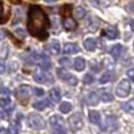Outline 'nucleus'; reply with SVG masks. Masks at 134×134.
Wrapping results in <instances>:
<instances>
[{
	"label": "nucleus",
	"mask_w": 134,
	"mask_h": 134,
	"mask_svg": "<svg viewBox=\"0 0 134 134\" xmlns=\"http://www.w3.org/2000/svg\"><path fill=\"white\" fill-rule=\"evenodd\" d=\"M127 76L131 79V80L134 81V68H130L127 71Z\"/></svg>",
	"instance_id": "c9c22d12"
},
{
	"label": "nucleus",
	"mask_w": 134,
	"mask_h": 134,
	"mask_svg": "<svg viewBox=\"0 0 134 134\" xmlns=\"http://www.w3.org/2000/svg\"><path fill=\"white\" fill-rule=\"evenodd\" d=\"M2 11H4V8H2V2L0 1V24L5 23V21L7 20V18H4V16H2Z\"/></svg>",
	"instance_id": "f704fd0d"
},
{
	"label": "nucleus",
	"mask_w": 134,
	"mask_h": 134,
	"mask_svg": "<svg viewBox=\"0 0 134 134\" xmlns=\"http://www.w3.org/2000/svg\"><path fill=\"white\" fill-rule=\"evenodd\" d=\"M131 93V82L128 80H122L116 87V95L120 98H126Z\"/></svg>",
	"instance_id": "423d86ee"
},
{
	"label": "nucleus",
	"mask_w": 134,
	"mask_h": 134,
	"mask_svg": "<svg viewBox=\"0 0 134 134\" xmlns=\"http://www.w3.org/2000/svg\"><path fill=\"white\" fill-rule=\"evenodd\" d=\"M98 102H99V97H98V94L95 92H92L90 95H88V104L94 106V105H97Z\"/></svg>",
	"instance_id": "b1692460"
},
{
	"label": "nucleus",
	"mask_w": 134,
	"mask_h": 134,
	"mask_svg": "<svg viewBox=\"0 0 134 134\" xmlns=\"http://www.w3.org/2000/svg\"><path fill=\"white\" fill-rule=\"evenodd\" d=\"M69 126H71L72 131L76 132L80 131L83 127V120H82V115L80 113H74L73 115L69 118Z\"/></svg>",
	"instance_id": "39448f33"
},
{
	"label": "nucleus",
	"mask_w": 134,
	"mask_h": 134,
	"mask_svg": "<svg viewBox=\"0 0 134 134\" xmlns=\"http://www.w3.org/2000/svg\"><path fill=\"white\" fill-rule=\"evenodd\" d=\"M121 51H122V47H121L120 45H115V46H113L111 49V55L116 60V59H119V57L121 55Z\"/></svg>",
	"instance_id": "412c9836"
},
{
	"label": "nucleus",
	"mask_w": 134,
	"mask_h": 134,
	"mask_svg": "<svg viewBox=\"0 0 134 134\" xmlns=\"http://www.w3.org/2000/svg\"><path fill=\"white\" fill-rule=\"evenodd\" d=\"M49 27V21L44 9L38 5H32L28 9L27 30L31 35L38 39H46L48 37L47 28Z\"/></svg>",
	"instance_id": "f257e3e1"
},
{
	"label": "nucleus",
	"mask_w": 134,
	"mask_h": 134,
	"mask_svg": "<svg viewBox=\"0 0 134 134\" xmlns=\"http://www.w3.org/2000/svg\"><path fill=\"white\" fill-rule=\"evenodd\" d=\"M11 104V99H9L8 97L7 98H2L1 100H0V105H1V107H6V106H8V105Z\"/></svg>",
	"instance_id": "2f4dec72"
},
{
	"label": "nucleus",
	"mask_w": 134,
	"mask_h": 134,
	"mask_svg": "<svg viewBox=\"0 0 134 134\" xmlns=\"http://www.w3.org/2000/svg\"><path fill=\"white\" fill-rule=\"evenodd\" d=\"M33 93V88L28 85H21L18 90V97L20 99H27L32 95Z\"/></svg>",
	"instance_id": "6e6552de"
},
{
	"label": "nucleus",
	"mask_w": 134,
	"mask_h": 134,
	"mask_svg": "<svg viewBox=\"0 0 134 134\" xmlns=\"http://www.w3.org/2000/svg\"><path fill=\"white\" fill-rule=\"evenodd\" d=\"M27 122H28V126L31 128H33V130H42L45 127L44 119L40 115H38V114H30L27 119Z\"/></svg>",
	"instance_id": "7ed1b4c3"
},
{
	"label": "nucleus",
	"mask_w": 134,
	"mask_h": 134,
	"mask_svg": "<svg viewBox=\"0 0 134 134\" xmlns=\"http://www.w3.org/2000/svg\"><path fill=\"white\" fill-rule=\"evenodd\" d=\"M60 98H61V93L59 91V88H52L49 91V99L53 104H57V102L60 101Z\"/></svg>",
	"instance_id": "f8f14e48"
},
{
	"label": "nucleus",
	"mask_w": 134,
	"mask_h": 134,
	"mask_svg": "<svg viewBox=\"0 0 134 134\" xmlns=\"http://www.w3.org/2000/svg\"><path fill=\"white\" fill-rule=\"evenodd\" d=\"M49 124H51L52 131L55 134H66L65 120L60 115H57V114L52 115L49 118Z\"/></svg>",
	"instance_id": "f03ea898"
},
{
	"label": "nucleus",
	"mask_w": 134,
	"mask_h": 134,
	"mask_svg": "<svg viewBox=\"0 0 134 134\" xmlns=\"http://www.w3.org/2000/svg\"><path fill=\"white\" fill-rule=\"evenodd\" d=\"M5 72V64L2 61H0V74H2Z\"/></svg>",
	"instance_id": "58836bf2"
},
{
	"label": "nucleus",
	"mask_w": 134,
	"mask_h": 134,
	"mask_svg": "<svg viewBox=\"0 0 134 134\" xmlns=\"http://www.w3.org/2000/svg\"><path fill=\"white\" fill-rule=\"evenodd\" d=\"M33 78H34V80L37 81V82H39V83H44V82H46V80H47L46 73H45L42 69H40V68H38V69H35L34 71Z\"/></svg>",
	"instance_id": "1a4fd4ad"
},
{
	"label": "nucleus",
	"mask_w": 134,
	"mask_h": 134,
	"mask_svg": "<svg viewBox=\"0 0 134 134\" xmlns=\"http://www.w3.org/2000/svg\"><path fill=\"white\" fill-rule=\"evenodd\" d=\"M34 94L40 97V95L44 94V90H41V88H34Z\"/></svg>",
	"instance_id": "4c0bfd02"
},
{
	"label": "nucleus",
	"mask_w": 134,
	"mask_h": 134,
	"mask_svg": "<svg viewBox=\"0 0 134 134\" xmlns=\"http://www.w3.org/2000/svg\"><path fill=\"white\" fill-rule=\"evenodd\" d=\"M79 52V47L75 44H66L64 46V53L66 54H75Z\"/></svg>",
	"instance_id": "2eb2a0df"
},
{
	"label": "nucleus",
	"mask_w": 134,
	"mask_h": 134,
	"mask_svg": "<svg viewBox=\"0 0 134 134\" xmlns=\"http://www.w3.org/2000/svg\"><path fill=\"white\" fill-rule=\"evenodd\" d=\"M48 51L51 52L52 54H54V55L58 54L59 52H60V44H59L57 40H53V41L48 45Z\"/></svg>",
	"instance_id": "a211bd4d"
},
{
	"label": "nucleus",
	"mask_w": 134,
	"mask_h": 134,
	"mask_svg": "<svg viewBox=\"0 0 134 134\" xmlns=\"http://www.w3.org/2000/svg\"><path fill=\"white\" fill-rule=\"evenodd\" d=\"M0 93H1L2 95H7V97H8V95H9V93H11V92H9V90H8V88L1 87V88H0Z\"/></svg>",
	"instance_id": "e433bc0d"
},
{
	"label": "nucleus",
	"mask_w": 134,
	"mask_h": 134,
	"mask_svg": "<svg viewBox=\"0 0 134 134\" xmlns=\"http://www.w3.org/2000/svg\"><path fill=\"white\" fill-rule=\"evenodd\" d=\"M2 38H4V35H2V33H1V32H0V40H1Z\"/></svg>",
	"instance_id": "79ce46f5"
},
{
	"label": "nucleus",
	"mask_w": 134,
	"mask_h": 134,
	"mask_svg": "<svg viewBox=\"0 0 134 134\" xmlns=\"http://www.w3.org/2000/svg\"><path fill=\"white\" fill-rule=\"evenodd\" d=\"M83 46H85V48L87 49V51H94L95 48H97V41H95V39H93V38H88V39L85 40V42H83Z\"/></svg>",
	"instance_id": "dca6fc26"
},
{
	"label": "nucleus",
	"mask_w": 134,
	"mask_h": 134,
	"mask_svg": "<svg viewBox=\"0 0 134 134\" xmlns=\"http://www.w3.org/2000/svg\"><path fill=\"white\" fill-rule=\"evenodd\" d=\"M101 99L104 102H112L113 101V95L111 93H105V94L101 95Z\"/></svg>",
	"instance_id": "c85d7f7f"
},
{
	"label": "nucleus",
	"mask_w": 134,
	"mask_h": 134,
	"mask_svg": "<svg viewBox=\"0 0 134 134\" xmlns=\"http://www.w3.org/2000/svg\"><path fill=\"white\" fill-rule=\"evenodd\" d=\"M74 15H75L76 19H83L86 15V9L81 6L76 7V8L74 9Z\"/></svg>",
	"instance_id": "5701e85b"
},
{
	"label": "nucleus",
	"mask_w": 134,
	"mask_h": 134,
	"mask_svg": "<svg viewBox=\"0 0 134 134\" xmlns=\"http://www.w3.org/2000/svg\"><path fill=\"white\" fill-rule=\"evenodd\" d=\"M92 4H94V6L99 7V6H107L108 5V0H90Z\"/></svg>",
	"instance_id": "a878e982"
},
{
	"label": "nucleus",
	"mask_w": 134,
	"mask_h": 134,
	"mask_svg": "<svg viewBox=\"0 0 134 134\" xmlns=\"http://www.w3.org/2000/svg\"><path fill=\"white\" fill-rule=\"evenodd\" d=\"M122 109L126 113H134V100L122 104Z\"/></svg>",
	"instance_id": "4be33fe9"
},
{
	"label": "nucleus",
	"mask_w": 134,
	"mask_h": 134,
	"mask_svg": "<svg viewBox=\"0 0 134 134\" xmlns=\"http://www.w3.org/2000/svg\"><path fill=\"white\" fill-rule=\"evenodd\" d=\"M18 116L19 118L9 125V127H8L9 134H19V131H20V124H19V121H20V119H21V114H19Z\"/></svg>",
	"instance_id": "9d476101"
},
{
	"label": "nucleus",
	"mask_w": 134,
	"mask_h": 134,
	"mask_svg": "<svg viewBox=\"0 0 134 134\" xmlns=\"http://www.w3.org/2000/svg\"><path fill=\"white\" fill-rule=\"evenodd\" d=\"M71 12H72V6L71 5H65V6L63 7V9H61V13H63V15L65 16V18L71 14Z\"/></svg>",
	"instance_id": "bb28decb"
},
{
	"label": "nucleus",
	"mask_w": 134,
	"mask_h": 134,
	"mask_svg": "<svg viewBox=\"0 0 134 134\" xmlns=\"http://www.w3.org/2000/svg\"><path fill=\"white\" fill-rule=\"evenodd\" d=\"M0 86H1V79H0Z\"/></svg>",
	"instance_id": "c03bdc74"
},
{
	"label": "nucleus",
	"mask_w": 134,
	"mask_h": 134,
	"mask_svg": "<svg viewBox=\"0 0 134 134\" xmlns=\"http://www.w3.org/2000/svg\"><path fill=\"white\" fill-rule=\"evenodd\" d=\"M58 76L61 79V80L66 81L68 85L75 86L76 83H78V79H76V76L72 75L71 73H67V72L63 71V69H58Z\"/></svg>",
	"instance_id": "0eeeda50"
},
{
	"label": "nucleus",
	"mask_w": 134,
	"mask_h": 134,
	"mask_svg": "<svg viewBox=\"0 0 134 134\" xmlns=\"http://www.w3.org/2000/svg\"><path fill=\"white\" fill-rule=\"evenodd\" d=\"M0 134H6V130L5 128H0Z\"/></svg>",
	"instance_id": "ea45409f"
},
{
	"label": "nucleus",
	"mask_w": 134,
	"mask_h": 134,
	"mask_svg": "<svg viewBox=\"0 0 134 134\" xmlns=\"http://www.w3.org/2000/svg\"><path fill=\"white\" fill-rule=\"evenodd\" d=\"M45 1H48V2H51V1H55V0H45Z\"/></svg>",
	"instance_id": "37998d69"
},
{
	"label": "nucleus",
	"mask_w": 134,
	"mask_h": 134,
	"mask_svg": "<svg viewBox=\"0 0 134 134\" xmlns=\"http://www.w3.org/2000/svg\"><path fill=\"white\" fill-rule=\"evenodd\" d=\"M74 67H75L76 71H83L86 67V61L83 58H76L75 60H74Z\"/></svg>",
	"instance_id": "6ab92c4d"
},
{
	"label": "nucleus",
	"mask_w": 134,
	"mask_h": 134,
	"mask_svg": "<svg viewBox=\"0 0 134 134\" xmlns=\"http://www.w3.org/2000/svg\"><path fill=\"white\" fill-rule=\"evenodd\" d=\"M15 35L19 38H21V39H24V38L26 37V34L24 33L23 30H20V28H18V30H15Z\"/></svg>",
	"instance_id": "72a5a7b5"
},
{
	"label": "nucleus",
	"mask_w": 134,
	"mask_h": 134,
	"mask_svg": "<svg viewBox=\"0 0 134 134\" xmlns=\"http://www.w3.org/2000/svg\"><path fill=\"white\" fill-rule=\"evenodd\" d=\"M93 81H94V76L91 75V74H86V75L83 76V82L87 83V85L93 83Z\"/></svg>",
	"instance_id": "7c9ffc66"
},
{
	"label": "nucleus",
	"mask_w": 134,
	"mask_h": 134,
	"mask_svg": "<svg viewBox=\"0 0 134 134\" xmlns=\"http://www.w3.org/2000/svg\"><path fill=\"white\" fill-rule=\"evenodd\" d=\"M59 109H60V112L64 114L69 113L72 109V105L69 104V102H63V104L60 105V107H59Z\"/></svg>",
	"instance_id": "393cba45"
},
{
	"label": "nucleus",
	"mask_w": 134,
	"mask_h": 134,
	"mask_svg": "<svg viewBox=\"0 0 134 134\" xmlns=\"http://www.w3.org/2000/svg\"><path fill=\"white\" fill-rule=\"evenodd\" d=\"M111 80V74L109 73H105L104 75L101 76V78H100V83H102V85H104V83H107L108 82V81Z\"/></svg>",
	"instance_id": "c756f323"
},
{
	"label": "nucleus",
	"mask_w": 134,
	"mask_h": 134,
	"mask_svg": "<svg viewBox=\"0 0 134 134\" xmlns=\"http://www.w3.org/2000/svg\"><path fill=\"white\" fill-rule=\"evenodd\" d=\"M131 28L134 31V20L133 21H131Z\"/></svg>",
	"instance_id": "a19ab883"
},
{
	"label": "nucleus",
	"mask_w": 134,
	"mask_h": 134,
	"mask_svg": "<svg viewBox=\"0 0 134 134\" xmlns=\"http://www.w3.org/2000/svg\"><path fill=\"white\" fill-rule=\"evenodd\" d=\"M48 105H49V100L44 99V100H40V101H38V102H34L33 108L38 109V111H42V109H45L46 107H48Z\"/></svg>",
	"instance_id": "f3484780"
},
{
	"label": "nucleus",
	"mask_w": 134,
	"mask_h": 134,
	"mask_svg": "<svg viewBox=\"0 0 134 134\" xmlns=\"http://www.w3.org/2000/svg\"><path fill=\"white\" fill-rule=\"evenodd\" d=\"M11 113H12V108H5L4 111L1 112L0 116H1V119H4V120H7V119L9 118V115H11Z\"/></svg>",
	"instance_id": "cd10ccee"
},
{
	"label": "nucleus",
	"mask_w": 134,
	"mask_h": 134,
	"mask_svg": "<svg viewBox=\"0 0 134 134\" xmlns=\"http://www.w3.org/2000/svg\"><path fill=\"white\" fill-rule=\"evenodd\" d=\"M118 127H119L118 119H116L114 115H109L106 118L105 124L102 125L101 130L105 131V132H114V131L118 130Z\"/></svg>",
	"instance_id": "20e7f679"
},
{
	"label": "nucleus",
	"mask_w": 134,
	"mask_h": 134,
	"mask_svg": "<svg viewBox=\"0 0 134 134\" xmlns=\"http://www.w3.org/2000/svg\"><path fill=\"white\" fill-rule=\"evenodd\" d=\"M64 27H65V30L67 31H73L76 28V23L74 19H72L71 16H66L65 19H64Z\"/></svg>",
	"instance_id": "9b49d317"
},
{
	"label": "nucleus",
	"mask_w": 134,
	"mask_h": 134,
	"mask_svg": "<svg viewBox=\"0 0 134 134\" xmlns=\"http://www.w3.org/2000/svg\"><path fill=\"white\" fill-rule=\"evenodd\" d=\"M60 65L63 67H68L71 66V60L68 58H61L60 59Z\"/></svg>",
	"instance_id": "473e14b6"
},
{
	"label": "nucleus",
	"mask_w": 134,
	"mask_h": 134,
	"mask_svg": "<svg viewBox=\"0 0 134 134\" xmlns=\"http://www.w3.org/2000/svg\"><path fill=\"white\" fill-rule=\"evenodd\" d=\"M104 33L109 40H113V39H115V38H118V30H116L114 26L107 27L106 30L104 31Z\"/></svg>",
	"instance_id": "ddd939ff"
},
{
	"label": "nucleus",
	"mask_w": 134,
	"mask_h": 134,
	"mask_svg": "<svg viewBox=\"0 0 134 134\" xmlns=\"http://www.w3.org/2000/svg\"><path fill=\"white\" fill-rule=\"evenodd\" d=\"M88 119H90V121L92 124L99 125L100 121H101V115H100V113L97 111H91L90 114H88Z\"/></svg>",
	"instance_id": "4468645a"
},
{
	"label": "nucleus",
	"mask_w": 134,
	"mask_h": 134,
	"mask_svg": "<svg viewBox=\"0 0 134 134\" xmlns=\"http://www.w3.org/2000/svg\"><path fill=\"white\" fill-rule=\"evenodd\" d=\"M39 63H40V65H41L42 68H44V71H45V69H48L49 66H51L49 59H48V57H47L46 54H41V55H40Z\"/></svg>",
	"instance_id": "aec40b11"
}]
</instances>
